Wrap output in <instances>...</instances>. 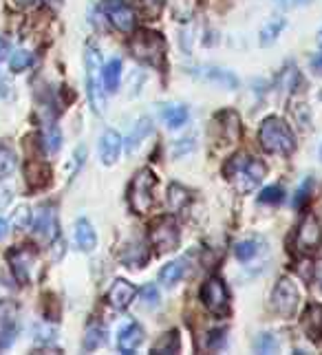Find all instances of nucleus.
<instances>
[{
    "label": "nucleus",
    "mask_w": 322,
    "mask_h": 355,
    "mask_svg": "<svg viewBox=\"0 0 322 355\" xmlns=\"http://www.w3.org/2000/svg\"><path fill=\"white\" fill-rule=\"evenodd\" d=\"M223 172L238 192L249 194L254 188L260 185V181L265 179L267 168L260 159L249 157V155H245V152H238V155H234L228 163H225Z\"/></svg>",
    "instance_id": "obj_1"
},
{
    "label": "nucleus",
    "mask_w": 322,
    "mask_h": 355,
    "mask_svg": "<svg viewBox=\"0 0 322 355\" xmlns=\"http://www.w3.org/2000/svg\"><path fill=\"white\" fill-rule=\"evenodd\" d=\"M260 146H263L271 155L289 157L296 150V135L289 128V124L280 120V117H267L258 130Z\"/></svg>",
    "instance_id": "obj_2"
},
{
    "label": "nucleus",
    "mask_w": 322,
    "mask_h": 355,
    "mask_svg": "<svg viewBox=\"0 0 322 355\" xmlns=\"http://www.w3.org/2000/svg\"><path fill=\"white\" fill-rule=\"evenodd\" d=\"M130 53H133L139 62H144L152 69L161 71L166 64V40L157 31H137L130 40Z\"/></svg>",
    "instance_id": "obj_3"
},
{
    "label": "nucleus",
    "mask_w": 322,
    "mask_h": 355,
    "mask_svg": "<svg viewBox=\"0 0 322 355\" xmlns=\"http://www.w3.org/2000/svg\"><path fill=\"white\" fill-rule=\"evenodd\" d=\"M84 64H87V91H89V100L93 111L102 115L106 109V93L102 87V60H100V51L95 49L93 44L87 46L84 53Z\"/></svg>",
    "instance_id": "obj_4"
},
{
    "label": "nucleus",
    "mask_w": 322,
    "mask_h": 355,
    "mask_svg": "<svg viewBox=\"0 0 322 355\" xmlns=\"http://www.w3.org/2000/svg\"><path fill=\"white\" fill-rule=\"evenodd\" d=\"M154 190H157V176L152 174V170L144 168L139 170L133 181H130L128 190V201L135 215H146L154 203Z\"/></svg>",
    "instance_id": "obj_5"
},
{
    "label": "nucleus",
    "mask_w": 322,
    "mask_h": 355,
    "mask_svg": "<svg viewBox=\"0 0 322 355\" xmlns=\"http://www.w3.org/2000/svg\"><path fill=\"white\" fill-rule=\"evenodd\" d=\"M201 302H204L206 309L212 313V316H228L230 313V293H228V287H225V282L221 278H208L204 282V287H201Z\"/></svg>",
    "instance_id": "obj_6"
},
{
    "label": "nucleus",
    "mask_w": 322,
    "mask_h": 355,
    "mask_svg": "<svg viewBox=\"0 0 322 355\" xmlns=\"http://www.w3.org/2000/svg\"><path fill=\"white\" fill-rule=\"evenodd\" d=\"M298 302H301V291L292 278H280L271 293V309L283 318H289L296 313Z\"/></svg>",
    "instance_id": "obj_7"
},
{
    "label": "nucleus",
    "mask_w": 322,
    "mask_h": 355,
    "mask_svg": "<svg viewBox=\"0 0 322 355\" xmlns=\"http://www.w3.org/2000/svg\"><path fill=\"white\" fill-rule=\"evenodd\" d=\"M148 241L157 252H172L179 245V226L172 217H159L150 226Z\"/></svg>",
    "instance_id": "obj_8"
},
{
    "label": "nucleus",
    "mask_w": 322,
    "mask_h": 355,
    "mask_svg": "<svg viewBox=\"0 0 322 355\" xmlns=\"http://www.w3.org/2000/svg\"><path fill=\"white\" fill-rule=\"evenodd\" d=\"M20 334V309L16 302H0V351L9 349Z\"/></svg>",
    "instance_id": "obj_9"
},
{
    "label": "nucleus",
    "mask_w": 322,
    "mask_h": 355,
    "mask_svg": "<svg viewBox=\"0 0 322 355\" xmlns=\"http://www.w3.org/2000/svg\"><path fill=\"white\" fill-rule=\"evenodd\" d=\"M102 11L117 31L130 33L135 29V11L126 0H104Z\"/></svg>",
    "instance_id": "obj_10"
},
{
    "label": "nucleus",
    "mask_w": 322,
    "mask_h": 355,
    "mask_svg": "<svg viewBox=\"0 0 322 355\" xmlns=\"http://www.w3.org/2000/svg\"><path fill=\"white\" fill-rule=\"evenodd\" d=\"M320 243H322L320 223L314 215H307L305 221L301 223V228L296 230V247L303 252H312V250H318Z\"/></svg>",
    "instance_id": "obj_11"
},
{
    "label": "nucleus",
    "mask_w": 322,
    "mask_h": 355,
    "mask_svg": "<svg viewBox=\"0 0 322 355\" xmlns=\"http://www.w3.org/2000/svg\"><path fill=\"white\" fill-rule=\"evenodd\" d=\"M33 232L40 241L51 243L57 239V215L53 206H42L40 212L35 215V219L31 221Z\"/></svg>",
    "instance_id": "obj_12"
},
{
    "label": "nucleus",
    "mask_w": 322,
    "mask_h": 355,
    "mask_svg": "<svg viewBox=\"0 0 322 355\" xmlns=\"http://www.w3.org/2000/svg\"><path fill=\"white\" fill-rule=\"evenodd\" d=\"M9 263H11V269H14V276L20 282H29L31 267L35 263V250L29 245L16 247V250L9 252Z\"/></svg>",
    "instance_id": "obj_13"
},
{
    "label": "nucleus",
    "mask_w": 322,
    "mask_h": 355,
    "mask_svg": "<svg viewBox=\"0 0 322 355\" xmlns=\"http://www.w3.org/2000/svg\"><path fill=\"white\" fill-rule=\"evenodd\" d=\"M135 293H137V289L130 285L128 280L117 278L113 282V287L109 289V304L113 307V309H117V311H124L126 307L133 302Z\"/></svg>",
    "instance_id": "obj_14"
},
{
    "label": "nucleus",
    "mask_w": 322,
    "mask_h": 355,
    "mask_svg": "<svg viewBox=\"0 0 322 355\" xmlns=\"http://www.w3.org/2000/svg\"><path fill=\"white\" fill-rule=\"evenodd\" d=\"M141 342H144V329H141L137 322H128L126 327L119 329L117 347L122 353H135Z\"/></svg>",
    "instance_id": "obj_15"
},
{
    "label": "nucleus",
    "mask_w": 322,
    "mask_h": 355,
    "mask_svg": "<svg viewBox=\"0 0 322 355\" xmlns=\"http://www.w3.org/2000/svg\"><path fill=\"white\" fill-rule=\"evenodd\" d=\"M119 152H122V137H119L117 130H106L100 139V159L106 165H113L119 159Z\"/></svg>",
    "instance_id": "obj_16"
},
{
    "label": "nucleus",
    "mask_w": 322,
    "mask_h": 355,
    "mask_svg": "<svg viewBox=\"0 0 322 355\" xmlns=\"http://www.w3.org/2000/svg\"><path fill=\"white\" fill-rule=\"evenodd\" d=\"M75 245L82 252H93L98 245V234H95L89 219H80L75 223Z\"/></svg>",
    "instance_id": "obj_17"
},
{
    "label": "nucleus",
    "mask_w": 322,
    "mask_h": 355,
    "mask_svg": "<svg viewBox=\"0 0 322 355\" xmlns=\"http://www.w3.org/2000/svg\"><path fill=\"white\" fill-rule=\"evenodd\" d=\"M303 327H305L309 338L318 340L322 336V307L320 304L307 307V311L303 316Z\"/></svg>",
    "instance_id": "obj_18"
},
{
    "label": "nucleus",
    "mask_w": 322,
    "mask_h": 355,
    "mask_svg": "<svg viewBox=\"0 0 322 355\" xmlns=\"http://www.w3.org/2000/svg\"><path fill=\"white\" fill-rule=\"evenodd\" d=\"M184 274H186V260L184 258L172 260V263H168L159 271V282L166 287H175L184 278Z\"/></svg>",
    "instance_id": "obj_19"
},
{
    "label": "nucleus",
    "mask_w": 322,
    "mask_h": 355,
    "mask_svg": "<svg viewBox=\"0 0 322 355\" xmlns=\"http://www.w3.org/2000/svg\"><path fill=\"white\" fill-rule=\"evenodd\" d=\"M102 82L104 87L109 91H117L119 89V82H122V60L119 57H113L104 64L102 69Z\"/></svg>",
    "instance_id": "obj_20"
},
{
    "label": "nucleus",
    "mask_w": 322,
    "mask_h": 355,
    "mask_svg": "<svg viewBox=\"0 0 322 355\" xmlns=\"http://www.w3.org/2000/svg\"><path fill=\"white\" fill-rule=\"evenodd\" d=\"M42 146H44L46 152H49V155L57 152L60 146H62V133H60V128L51 120L42 126Z\"/></svg>",
    "instance_id": "obj_21"
},
{
    "label": "nucleus",
    "mask_w": 322,
    "mask_h": 355,
    "mask_svg": "<svg viewBox=\"0 0 322 355\" xmlns=\"http://www.w3.org/2000/svg\"><path fill=\"white\" fill-rule=\"evenodd\" d=\"M49 165L42 163V161H31L27 165V179H29V185L31 188H42L49 183Z\"/></svg>",
    "instance_id": "obj_22"
},
{
    "label": "nucleus",
    "mask_w": 322,
    "mask_h": 355,
    "mask_svg": "<svg viewBox=\"0 0 322 355\" xmlns=\"http://www.w3.org/2000/svg\"><path fill=\"white\" fill-rule=\"evenodd\" d=\"M150 130H152L150 120H148V117H141V120L135 124L133 133L128 135V152H135V150L141 146V141H144V139L148 137Z\"/></svg>",
    "instance_id": "obj_23"
},
{
    "label": "nucleus",
    "mask_w": 322,
    "mask_h": 355,
    "mask_svg": "<svg viewBox=\"0 0 322 355\" xmlns=\"http://www.w3.org/2000/svg\"><path fill=\"white\" fill-rule=\"evenodd\" d=\"M161 117L170 128H181L188 122V109H186V106L170 104V106H166V109H163Z\"/></svg>",
    "instance_id": "obj_24"
},
{
    "label": "nucleus",
    "mask_w": 322,
    "mask_h": 355,
    "mask_svg": "<svg viewBox=\"0 0 322 355\" xmlns=\"http://www.w3.org/2000/svg\"><path fill=\"white\" fill-rule=\"evenodd\" d=\"M181 349V340H179V331H168V334H163L157 345L152 347V353L159 355V353H179Z\"/></svg>",
    "instance_id": "obj_25"
},
{
    "label": "nucleus",
    "mask_w": 322,
    "mask_h": 355,
    "mask_svg": "<svg viewBox=\"0 0 322 355\" xmlns=\"http://www.w3.org/2000/svg\"><path fill=\"white\" fill-rule=\"evenodd\" d=\"M104 342H106V329L100 322H91L84 336V349L95 351V349H100Z\"/></svg>",
    "instance_id": "obj_26"
},
{
    "label": "nucleus",
    "mask_w": 322,
    "mask_h": 355,
    "mask_svg": "<svg viewBox=\"0 0 322 355\" xmlns=\"http://www.w3.org/2000/svg\"><path fill=\"white\" fill-rule=\"evenodd\" d=\"M197 7H199L197 0H172V5H170L172 16H175V20H179V22H188L190 18L195 16Z\"/></svg>",
    "instance_id": "obj_27"
},
{
    "label": "nucleus",
    "mask_w": 322,
    "mask_h": 355,
    "mask_svg": "<svg viewBox=\"0 0 322 355\" xmlns=\"http://www.w3.org/2000/svg\"><path fill=\"white\" fill-rule=\"evenodd\" d=\"M18 165V157L16 152L11 150L7 144H0V179H5V176L14 174Z\"/></svg>",
    "instance_id": "obj_28"
},
{
    "label": "nucleus",
    "mask_w": 322,
    "mask_h": 355,
    "mask_svg": "<svg viewBox=\"0 0 322 355\" xmlns=\"http://www.w3.org/2000/svg\"><path fill=\"white\" fill-rule=\"evenodd\" d=\"M190 203V194L184 185H179V183H172L168 188V206L172 212H179V210H184L186 206Z\"/></svg>",
    "instance_id": "obj_29"
},
{
    "label": "nucleus",
    "mask_w": 322,
    "mask_h": 355,
    "mask_svg": "<svg viewBox=\"0 0 322 355\" xmlns=\"http://www.w3.org/2000/svg\"><path fill=\"white\" fill-rule=\"evenodd\" d=\"M146 258H148V254L141 245H128L126 252L122 254V260L126 263V267H141L146 263Z\"/></svg>",
    "instance_id": "obj_30"
},
{
    "label": "nucleus",
    "mask_w": 322,
    "mask_h": 355,
    "mask_svg": "<svg viewBox=\"0 0 322 355\" xmlns=\"http://www.w3.org/2000/svg\"><path fill=\"white\" fill-rule=\"evenodd\" d=\"M285 29V20L283 18H274L271 22H267V25L263 27V31H260V44L263 46H269L274 40L278 38V33Z\"/></svg>",
    "instance_id": "obj_31"
},
{
    "label": "nucleus",
    "mask_w": 322,
    "mask_h": 355,
    "mask_svg": "<svg viewBox=\"0 0 322 355\" xmlns=\"http://www.w3.org/2000/svg\"><path fill=\"white\" fill-rule=\"evenodd\" d=\"M256 252H258V243L254 239H247V241H241L234 245V256L238 260H243V263L245 260H252L256 256Z\"/></svg>",
    "instance_id": "obj_32"
},
{
    "label": "nucleus",
    "mask_w": 322,
    "mask_h": 355,
    "mask_svg": "<svg viewBox=\"0 0 322 355\" xmlns=\"http://www.w3.org/2000/svg\"><path fill=\"white\" fill-rule=\"evenodd\" d=\"M9 64H11V71H14V73H22V71L33 64V55L29 51H25V49H20V51H16L14 55H11Z\"/></svg>",
    "instance_id": "obj_33"
},
{
    "label": "nucleus",
    "mask_w": 322,
    "mask_h": 355,
    "mask_svg": "<svg viewBox=\"0 0 322 355\" xmlns=\"http://www.w3.org/2000/svg\"><path fill=\"white\" fill-rule=\"evenodd\" d=\"M254 349L258 353H276L278 342H276V338H274L271 334H260L256 338V342H254Z\"/></svg>",
    "instance_id": "obj_34"
},
{
    "label": "nucleus",
    "mask_w": 322,
    "mask_h": 355,
    "mask_svg": "<svg viewBox=\"0 0 322 355\" xmlns=\"http://www.w3.org/2000/svg\"><path fill=\"white\" fill-rule=\"evenodd\" d=\"M31 221H33V215H31V210L27 206H22V208L16 210V215H14V228L16 230H29Z\"/></svg>",
    "instance_id": "obj_35"
},
{
    "label": "nucleus",
    "mask_w": 322,
    "mask_h": 355,
    "mask_svg": "<svg viewBox=\"0 0 322 355\" xmlns=\"http://www.w3.org/2000/svg\"><path fill=\"white\" fill-rule=\"evenodd\" d=\"M139 5H141V9H144V14L150 20H154V18H159V14L163 11L166 0H139Z\"/></svg>",
    "instance_id": "obj_36"
},
{
    "label": "nucleus",
    "mask_w": 322,
    "mask_h": 355,
    "mask_svg": "<svg viewBox=\"0 0 322 355\" xmlns=\"http://www.w3.org/2000/svg\"><path fill=\"white\" fill-rule=\"evenodd\" d=\"M283 197H285L283 188L280 185H271V188H265L263 194H260L258 199H260V203H280Z\"/></svg>",
    "instance_id": "obj_37"
},
{
    "label": "nucleus",
    "mask_w": 322,
    "mask_h": 355,
    "mask_svg": "<svg viewBox=\"0 0 322 355\" xmlns=\"http://www.w3.org/2000/svg\"><path fill=\"white\" fill-rule=\"evenodd\" d=\"M141 304L148 307V309H152V307L159 304V291L154 285H146L144 289H141Z\"/></svg>",
    "instance_id": "obj_38"
},
{
    "label": "nucleus",
    "mask_w": 322,
    "mask_h": 355,
    "mask_svg": "<svg viewBox=\"0 0 322 355\" xmlns=\"http://www.w3.org/2000/svg\"><path fill=\"white\" fill-rule=\"evenodd\" d=\"M312 185H314V181L307 179L301 188H298L296 197H294V208H303L305 206V201L309 199V192H312Z\"/></svg>",
    "instance_id": "obj_39"
},
{
    "label": "nucleus",
    "mask_w": 322,
    "mask_h": 355,
    "mask_svg": "<svg viewBox=\"0 0 322 355\" xmlns=\"http://www.w3.org/2000/svg\"><path fill=\"white\" fill-rule=\"evenodd\" d=\"M223 345H225V329H214L208 338V349L217 351V349H223Z\"/></svg>",
    "instance_id": "obj_40"
},
{
    "label": "nucleus",
    "mask_w": 322,
    "mask_h": 355,
    "mask_svg": "<svg viewBox=\"0 0 322 355\" xmlns=\"http://www.w3.org/2000/svg\"><path fill=\"white\" fill-rule=\"evenodd\" d=\"M296 271L301 274L305 280H312L314 278V263L309 258H303V260H298L296 263Z\"/></svg>",
    "instance_id": "obj_41"
},
{
    "label": "nucleus",
    "mask_w": 322,
    "mask_h": 355,
    "mask_svg": "<svg viewBox=\"0 0 322 355\" xmlns=\"http://www.w3.org/2000/svg\"><path fill=\"white\" fill-rule=\"evenodd\" d=\"M11 197H14L11 194V188L0 181V210H5L11 203Z\"/></svg>",
    "instance_id": "obj_42"
},
{
    "label": "nucleus",
    "mask_w": 322,
    "mask_h": 355,
    "mask_svg": "<svg viewBox=\"0 0 322 355\" xmlns=\"http://www.w3.org/2000/svg\"><path fill=\"white\" fill-rule=\"evenodd\" d=\"M9 49H11V46H9V40L0 35V62H5V60H7Z\"/></svg>",
    "instance_id": "obj_43"
},
{
    "label": "nucleus",
    "mask_w": 322,
    "mask_h": 355,
    "mask_svg": "<svg viewBox=\"0 0 322 355\" xmlns=\"http://www.w3.org/2000/svg\"><path fill=\"white\" fill-rule=\"evenodd\" d=\"M7 232H9V228H7V221H5L3 217H0V241L5 239V236H7Z\"/></svg>",
    "instance_id": "obj_44"
},
{
    "label": "nucleus",
    "mask_w": 322,
    "mask_h": 355,
    "mask_svg": "<svg viewBox=\"0 0 322 355\" xmlns=\"http://www.w3.org/2000/svg\"><path fill=\"white\" fill-rule=\"evenodd\" d=\"M14 5H16V7H31V5H33V0H14Z\"/></svg>",
    "instance_id": "obj_45"
},
{
    "label": "nucleus",
    "mask_w": 322,
    "mask_h": 355,
    "mask_svg": "<svg viewBox=\"0 0 322 355\" xmlns=\"http://www.w3.org/2000/svg\"><path fill=\"white\" fill-rule=\"evenodd\" d=\"M314 69L318 71V73H322V53L316 57V60H314Z\"/></svg>",
    "instance_id": "obj_46"
},
{
    "label": "nucleus",
    "mask_w": 322,
    "mask_h": 355,
    "mask_svg": "<svg viewBox=\"0 0 322 355\" xmlns=\"http://www.w3.org/2000/svg\"><path fill=\"white\" fill-rule=\"evenodd\" d=\"M44 3L49 7H60V5H62V0H44Z\"/></svg>",
    "instance_id": "obj_47"
},
{
    "label": "nucleus",
    "mask_w": 322,
    "mask_h": 355,
    "mask_svg": "<svg viewBox=\"0 0 322 355\" xmlns=\"http://www.w3.org/2000/svg\"><path fill=\"white\" fill-rule=\"evenodd\" d=\"M296 5H305V3H312V0H294Z\"/></svg>",
    "instance_id": "obj_48"
},
{
    "label": "nucleus",
    "mask_w": 322,
    "mask_h": 355,
    "mask_svg": "<svg viewBox=\"0 0 322 355\" xmlns=\"http://www.w3.org/2000/svg\"><path fill=\"white\" fill-rule=\"evenodd\" d=\"M320 159H322V146H320Z\"/></svg>",
    "instance_id": "obj_49"
},
{
    "label": "nucleus",
    "mask_w": 322,
    "mask_h": 355,
    "mask_svg": "<svg viewBox=\"0 0 322 355\" xmlns=\"http://www.w3.org/2000/svg\"><path fill=\"white\" fill-rule=\"evenodd\" d=\"M320 42H322V31H320Z\"/></svg>",
    "instance_id": "obj_50"
}]
</instances>
